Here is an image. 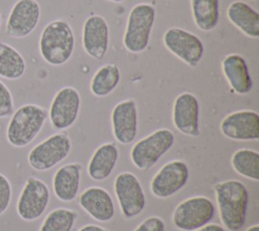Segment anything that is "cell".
Listing matches in <instances>:
<instances>
[{
    "label": "cell",
    "mask_w": 259,
    "mask_h": 231,
    "mask_svg": "<svg viewBox=\"0 0 259 231\" xmlns=\"http://www.w3.org/2000/svg\"><path fill=\"white\" fill-rule=\"evenodd\" d=\"M220 218L230 231H239L245 223L248 190L239 180H227L214 185Z\"/></svg>",
    "instance_id": "obj_1"
},
{
    "label": "cell",
    "mask_w": 259,
    "mask_h": 231,
    "mask_svg": "<svg viewBox=\"0 0 259 231\" xmlns=\"http://www.w3.org/2000/svg\"><path fill=\"white\" fill-rule=\"evenodd\" d=\"M75 47L74 33L68 22L57 19L48 23L39 36V53L50 65L61 66L73 55Z\"/></svg>",
    "instance_id": "obj_2"
},
{
    "label": "cell",
    "mask_w": 259,
    "mask_h": 231,
    "mask_svg": "<svg viewBox=\"0 0 259 231\" xmlns=\"http://www.w3.org/2000/svg\"><path fill=\"white\" fill-rule=\"evenodd\" d=\"M47 117L48 111L37 104L27 103L18 107L6 128L8 143L16 148L30 144L42 129Z\"/></svg>",
    "instance_id": "obj_3"
},
{
    "label": "cell",
    "mask_w": 259,
    "mask_h": 231,
    "mask_svg": "<svg viewBox=\"0 0 259 231\" xmlns=\"http://www.w3.org/2000/svg\"><path fill=\"white\" fill-rule=\"evenodd\" d=\"M155 8L147 3H140L132 8L122 41L128 52L139 54L147 49L155 22Z\"/></svg>",
    "instance_id": "obj_4"
},
{
    "label": "cell",
    "mask_w": 259,
    "mask_h": 231,
    "mask_svg": "<svg viewBox=\"0 0 259 231\" xmlns=\"http://www.w3.org/2000/svg\"><path fill=\"white\" fill-rule=\"evenodd\" d=\"M174 141V135L170 130L159 129L133 146L131 159L139 169L147 170L170 150Z\"/></svg>",
    "instance_id": "obj_5"
},
{
    "label": "cell",
    "mask_w": 259,
    "mask_h": 231,
    "mask_svg": "<svg viewBox=\"0 0 259 231\" xmlns=\"http://www.w3.org/2000/svg\"><path fill=\"white\" fill-rule=\"evenodd\" d=\"M71 146V140L67 134H54L29 151L27 161L37 171L48 170L68 156Z\"/></svg>",
    "instance_id": "obj_6"
},
{
    "label": "cell",
    "mask_w": 259,
    "mask_h": 231,
    "mask_svg": "<svg viewBox=\"0 0 259 231\" xmlns=\"http://www.w3.org/2000/svg\"><path fill=\"white\" fill-rule=\"evenodd\" d=\"M214 215L212 202L205 197H192L181 202L173 213L174 225L183 231H193L206 225Z\"/></svg>",
    "instance_id": "obj_7"
},
{
    "label": "cell",
    "mask_w": 259,
    "mask_h": 231,
    "mask_svg": "<svg viewBox=\"0 0 259 231\" xmlns=\"http://www.w3.org/2000/svg\"><path fill=\"white\" fill-rule=\"evenodd\" d=\"M166 49L190 67H195L203 57L204 47L194 33L180 27H170L163 35Z\"/></svg>",
    "instance_id": "obj_8"
},
{
    "label": "cell",
    "mask_w": 259,
    "mask_h": 231,
    "mask_svg": "<svg viewBox=\"0 0 259 231\" xmlns=\"http://www.w3.org/2000/svg\"><path fill=\"white\" fill-rule=\"evenodd\" d=\"M50 202L48 185L40 179L30 176L18 197L16 210L24 221H34L46 211Z\"/></svg>",
    "instance_id": "obj_9"
},
{
    "label": "cell",
    "mask_w": 259,
    "mask_h": 231,
    "mask_svg": "<svg viewBox=\"0 0 259 231\" xmlns=\"http://www.w3.org/2000/svg\"><path fill=\"white\" fill-rule=\"evenodd\" d=\"M40 18V6L36 0H17L12 6L5 24V34L23 38L36 27Z\"/></svg>",
    "instance_id": "obj_10"
},
{
    "label": "cell",
    "mask_w": 259,
    "mask_h": 231,
    "mask_svg": "<svg viewBox=\"0 0 259 231\" xmlns=\"http://www.w3.org/2000/svg\"><path fill=\"white\" fill-rule=\"evenodd\" d=\"M114 191L124 217L139 215L146 206V197L139 179L131 172H122L115 177Z\"/></svg>",
    "instance_id": "obj_11"
},
{
    "label": "cell",
    "mask_w": 259,
    "mask_h": 231,
    "mask_svg": "<svg viewBox=\"0 0 259 231\" xmlns=\"http://www.w3.org/2000/svg\"><path fill=\"white\" fill-rule=\"evenodd\" d=\"M81 98L79 92L70 86L60 89L50 107L49 115L52 126L57 130L70 128L77 120Z\"/></svg>",
    "instance_id": "obj_12"
},
{
    "label": "cell",
    "mask_w": 259,
    "mask_h": 231,
    "mask_svg": "<svg viewBox=\"0 0 259 231\" xmlns=\"http://www.w3.org/2000/svg\"><path fill=\"white\" fill-rule=\"evenodd\" d=\"M188 175V167L183 161L173 160L168 162L153 177L151 190L157 198H169L186 184Z\"/></svg>",
    "instance_id": "obj_13"
},
{
    "label": "cell",
    "mask_w": 259,
    "mask_h": 231,
    "mask_svg": "<svg viewBox=\"0 0 259 231\" xmlns=\"http://www.w3.org/2000/svg\"><path fill=\"white\" fill-rule=\"evenodd\" d=\"M222 134L232 140L259 139V114L253 110H239L228 114L221 123Z\"/></svg>",
    "instance_id": "obj_14"
},
{
    "label": "cell",
    "mask_w": 259,
    "mask_h": 231,
    "mask_svg": "<svg viewBox=\"0 0 259 231\" xmlns=\"http://www.w3.org/2000/svg\"><path fill=\"white\" fill-rule=\"evenodd\" d=\"M109 29L106 20L100 15L89 16L82 28V45L88 56L102 60L107 52Z\"/></svg>",
    "instance_id": "obj_15"
},
{
    "label": "cell",
    "mask_w": 259,
    "mask_h": 231,
    "mask_svg": "<svg viewBox=\"0 0 259 231\" xmlns=\"http://www.w3.org/2000/svg\"><path fill=\"white\" fill-rule=\"evenodd\" d=\"M112 132L117 142L132 143L138 133V110L135 100L125 99L118 102L111 112Z\"/></svg>",
    "instance_id": "obj_16"
},
{
    "label": "cell",
    "mask_w": 259,
    "mask_h": 231,
    "mask_svg": "<svg viewBox=\"0 0 259 231\" xmlns=\"http://www.w3.org/2000/svg\"><path fill=\"white\" fill-rule=\"evenodd\" d=\"M198 113L199 104L194 94L183 92L176 97L173 104V124L180 133L190 137L199 135Z\"/></svg>",
    "instance_id": "obj_17"
},
{
    "label": "cell",
    "mask_w": 259,
    "mask_h": 231,
    "mask_svg": "<svg viewBox=\"0 0 259 231\" xmlns=\"http://www.w3.org/2000/svg\"><path fill=\"white\" fill-rule=\"evenodd\" d=\"M80 206L95 220L107 222L113 218L114 205L111 196L101 187H89L79 198Z\"/></svg>",
    "instance_id": "obj_18"
},
{
    "label": "cell",
    "mask_w": 259,
    "mask_h": 231,
    "mask_svg": "<svg viewBox=\"0 0 259 231\" xmlns=\"http://www.w3.org/2000/svg\"><path fill=\"white\" fill-rule=\"evenodd\" d=\"M222 69L231 88L236 93L247 94L251 91L253 81L248 65L241 55H228L222 62Z\"/></svg>",
    "instance_id": "obj_19"
},
{
    "label": "cell",
    "mask_w": 259,
    "mask_h": 231,
    "mask_svg": "<svg viewBox=\"0 0 259 231\" xmlns=\"http://www.w3.org/2000/svg\"><path fill=\"white\" fill-rule=\"evenodd\" d=\"M81 165L69 163L60 167L53 178V187L56 197L63 202L73 201L79 190Z\"/></svg>",
    "instance_id": "obj_20"
},
{
    "label": "cell",
    "mask_w": 259,
    "mask_h": 231,
    "mask_svg": "<svg viewBox=\"0 0 259 231\" xmlns=\"http://www.w3.org/2000/svg\"><path fill=\"white\" fill-rule=\"evenodd\" d=\"M227 16L230 22L246 35L252 38L259 37V13L247 3L242 1L231 3Z\"/></svg>",
    "instance_id": "obj_21"
},
{
    "label": "cell",
    "mask_w": 259,
    "mask_h": 231,
    "mask_svg": "<svg viewBox=\"0 0 259 231\" xmlns=\"http://www.w3.org/2000/svg\"><path fill=\"white\" fill-rule=\"evenodd\" d=\"M117 158L118 150L115 144H102L95 150L88 163L89 176L97 181L104 180L111 174Z\"/></svg>",
    "instance_id": "obj_22"
},
{
    "label": "cell",
    "mask_w": 259,
    "mask_h": 231,
    "mask_svg": "<svg viewBox=\"0 0 259 231\" xmlns=\"http://www.w3.org/2000/svg\"><path fill=\"white\" fill-rule=\"evenodd\" d=\"M26 64L22 55L12 46L0 41V77L17 80L25 72Z\"/></svg>",
    "instance_id": "obj_23"
},
{
    "label": "cell",
    "mask_w": 259,
    "mask_h": 231,
    "mask_svg": "<svg viewBox=\"0 0 259 231\" xmlns=\"http://www.w3.org/2000/svg\"><path fill=\"white\" fill-rule=\"evenodd\" d=\"M194 23L202 31H210L219 23V0H190Z\"/></svg>",
    "instance_id": "obj_24"
},
{
    "label": "cell",
    "mask_w": 259,
    "mask_h": 231,
    "mask_svg": "<svg viewBox=\"0 0 259 231\" xmlns=\"http://www.w3.org/2000/svg\"><path fill=\"white\" fill-rule=\"evenodd\" d=\"M120 71L115 64H105L100 67L90 83V90L97 97H104L110 94L118 85Z\"/></svg>",
    "instance_id": "obj_25"
},
{
    "label": "cell",
    "mask_w": 259,
    "mask_h": 231,
    "mask_svg": "<svg viewBox=\"0 0 259 231\" xmlns=\"http://www.w3.org/2000/svg\"><path fill=\"white\" fill-rule=\"evenodd\" d=\"M233 168L249 179L259 180V153L251 149H240L232 156Z\"/></svg>",
    "instance_id": "obj_26"
},
{
    "label": "cell",
    "mask_w": 259,
    "mask_h": 231,
    "mask_svg": "<svg viewBox=\"0 0 259 231\" xmlns=\"http://www.w3.org/2000/svg\"><path fill=\"white\" fill-rule=\"evenodd\" d=\"M77 213L64 208H58L48 214L44 220L39 231H71Z\"/></svg>",
    "instance_id": "obj_27"
},
{
    "label": "cell",
    "mask_w": 259,
    "mask_h": 231,
    "mask_svg": "<svg viewBox=\"0 0 259 231\" xmlns=\"http://www.w3.org/2000/svg\"><path fill=\"white\" fill-rule=\"evenodd\" d=\"M13 111V97L4 82L0 80V119L7 118Z\"/></svg>",
    "instance_id": "obj_28"
},
{
    "label": "cell",
    "mask_w": 259,
    "mask_h": 231,
    "mask_svg": "<svg viewBox=\"0 0 259 231\" xmlns=\"http://www.w3.org/2000/svg\"><path fill=\"white\" fill-rule=\"evenodd\" d=\"M12 197V187L7 177L0 173V215L8 209Z\"/></svg>",
    "instance_id": "obj_29"
},
{
    "label": "cell",
    "mask_w": 259,
    "mask_h": 231,
    "mask_svg": "<svg viewBox=\"0 0 259 231\" xmlns=\"http://www.w3.org/2000/svg\"><path fill=\"white\" fill-rule=\"evenodd\" d=\"M135 231H165V224L161 218L152 216L142 222Z\"/></svg>",
    "instance_id": "obj_30"
},
{
    "label": "cell",
    "mask_w": 259,
    "mask_h": 231,
    "mask_svg": "<svg viewBox=\"0 0 259 231\" xmlns=\"http://www.w3.org/2000/svg\"><path fill=\"white\" fill-rule=\"evenodd\" d=\"M193 231H226V230L218 224H206Z\"/></svg>",
    "instance_id": "obj_31"
},
{
    "label": "cell",
    "mask_w": 259,
    "mask_h": 231,
    "mask_svg": "<svg viewBox=\"0 0 259 231\" xmlns=\"http://www.w3.org/2000/svg\"><path fill=\"white\" fill-rule=\"evenodd\" d=\"M79 231H107V230L97 225H86L81 229H79Z\"/></svg>",
    "instance_id": "obj_32"
},
{
    "label": "cell",
    "mask_w": 259,
    "mask_h": 231,
    "mask_svg": "<svg viewBox=\"0 0 259 231\" xmlns=\"http://www.w3.org/2000/svg\"><path fill=\"white\" fill-rule=\"evenodd\" d=\"M246 231H259V225L255 224V225L249 227L248 229H246Z\"/></svg>",
    "instance_id": "obj_33"
},
{
    "label": "cell",
    "mask_w": 259,
    "mask_h": 231,
    "mask_svg": "<svg viewBox=\"0 0 259 231\" xmlns=\"http://www.w3.org/2000/svg\"><path fill=\"white\" fill-rule=\"evenodd\" d=\"M111 2H115V3H120V2H123L124 0H109Z\"/></svg>",
    "instance_id": "obj_34"
},
{
    "label": "cell",
    "mask_w": 259,
    "mask_h": 231,
    "mask_svg": "<svg viewBox=\"0 0 259 231\" xmlns=\"http://www.w3.org/2000/svg\"><path fill=\"white\" fill-rule=\"evenodd\" d=\"M1 24H2V16H1V13H0V27H1Z\"/></svg>",
    "instance_id": "obj_35"
}]
</instances>
